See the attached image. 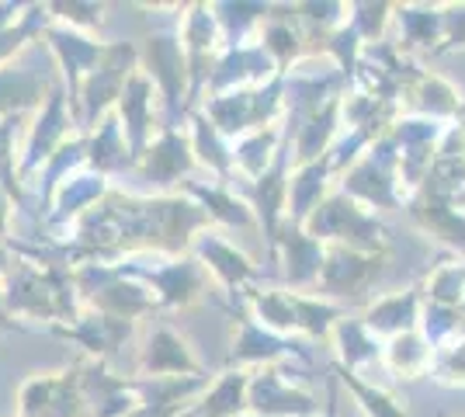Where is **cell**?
I'll list each match as a JSON object with an SVG mask.
<instances>
[{
	"mask_svg": "<svg viewBox=\"0 0 465 417\" xmlns=\"http://www.w3.org/2000/svg\"><path fill=\"white\" fill-rule=\"evenodd\" d=\"M209 226H213L209 213L184 192L156 199L108 192L87 216L77 219V226L70 230L74 233L70 243H63V254L74 268L87 261L115 264L122 254H139V251L184 258L192 254L198 233H205Z\"/></svg>",
	"mask_w": 465,
	"mask_h": 417,
	"instance_id": "obj_1",
	"label": "cell"
},
{
	"mask_svg": "<svg viewBox=\"0 0 465 417\" xmlns=\"http://www.w3.org/2000/svg\"><path fill=\"white\" fill-rule=\"evenodd\" d=\"M302 230L327 247L333 243V247H351V251H365V254L389 251V230L382 226V219L369 213L361 202L344 195L341 188H333L327 199L320 202V209L302 223Z\"/></svg>",
	"mask_w": 465,
	"mask_h": 417,
	"instance_id": "obj_2",
	"label": "cell"
},
{
	"mask_svg": "<svg viewBox=\"0 0 465 417\" xmlns=\"http://www.w3.org/2000/svg\"><path fill=\"white\" fill-rule=\"evenodd\" d=\"M139 70V49L133 42H112L104 45V56L94 70L87 74L77 98V129L84 136H91L104 115L115 112L118 98L125 91L129 77Z\"/></svg>",
	"mask_w": 465,
	"mask_h": 417,
	"instance_id": "obj_3",
	"label": "cell"
},
{
	"mask_svg": "<svg viewBox=\"0 0 465 417\" xmlns=\"http://www.w3.org/2000/svg\"><path fill=\"white\" fill-rule=\"evenodd\" d=\"M139 70L156 84V94L167 108V129H177L192 115V74L184 60V45L174 32H156L139 49Z\"/></svg>",
	"mask_w": 465,
	"mask_h": 417,
	"instance_id": "obj_4",
	"label": "cell"
},
{
	"mask_svg": "<svg viewBox=\"0 0 465 417\" xmlns=\"http://www.w3.org/2000/svg\"><path fill=\"white\" fill-rule=\"evenodd\" d=\"M282 112H285V77L272 80L268 87H257V91H232L223 98H209L202 108V115L232 143L257 129L278 125Z\"/></svg>",
	"mask_w": 465,
	"mask_h": 417,
	"instance_id": "obj_5",
	"label": "cell"
},
{
	"mask_svg": "<svg viewBox=\"0 0 465 417\" xmlns=\"http://www.w3.org/2000/svg\"><path fill=\"white\" fill-rule=\"evenodd\" d=\"M396 146L392 139L382 136L365 157L341 178V192L361 202L365 209H400L403 205V188L396 178Z\"/></svg>",
	"mask_w": 465,
	"mask_h": 417,
	"instance_id": "obj_6",
	"label": "cell"
},
{
	"mask_svg": "<svg viewBox=\"0 0 465 417\" xmlns=\"http://www.w3.org/2000/svg\"><path fill=\"white\" fill-rule=\"evenodd\" d=\"M181 45H184V60H188V74H192V112L198 98L205 94L209 77H213L215 63L226 53L223 42V28L215 21L213 4H188L184 18H181Z\"/></svg>",
	"mask_w": 465,
	"mask_h": 417,
	"instance_id": "obj_7",
	"label": "cell"
},
{
	"mask_svg": "<svg viewBox=\"0 0 465 417\" xmlns=\"http://www.w3.org/2000/svg\"><path fill=\"white\" fill-rule=\"evenodd\" d=\"M18 417H91L80 386V362L63 372L28 379L18 393Z\"/></svg>",
	"mask_w": 465,
	"mask_h": 417,
	"instance_id": "obj_8",
	"label": "cell"
},
{
	"mask_svg": "<svg viewBox=\"0 0 465 417\" xmlns=\"http://www.w3.org/2000/svg\"><path fill=\"white\" fill-rule=\"evenodd\" d=\"M118 268H122L125 275L139 278V282L156 296L160 306H188V303H194V299L205 293V285H209V272L202 268V261L194 258V254L167 258L163 264H153V268H146V264H133V268L118 264Z\"/></svg>",
	"mask_w": 465,
	"mask_h": 417,
	"instance_id": "obj_9",
	"label": "cell"
},
{
	"mask_svg": "<svg viewBox=\"0 0 465 417\" xmlns=\"http://www.w3.org/2000/svg\"><path fill=\"white\" fill-rule=\"evenodd\" d=\"M70 125H77V122H74L70 101H66V87H53L49 101L42 104V112L35 115L32 129H28V143H25V157H21L18 171L21 181H28L39 167L45 171V164L66 146Z\"/></svg>",
	"mask_w": 465,
	"mask_h": 417,
	"instance_id": "obj_10",
	"label": "cell"
},
{
	"mask_svg": "<svg viewBox=\"0 0 465 417\" xmlns=\"http://www.w3.org/2000/svg\"><path fill=\"white\" fill-rule=\"evenodd\" d=\"M320 403L310 390L295 386L285 379L282 365H261L251 376V393H247V414L257 417H316Z\"/></svg>",
	"mask_w": 465,
	"mask_h": 417,
	"instance_id": "obj_11",
	"label": "cell"
},
{
	"mask_svg": "<svg viewBox=\"0 0 465 417\" xmlns=\"http://www.w3.org/2000/svg\"><path fill=\"white\" fill-rule=\"evenodd\" d=\"M382 264H386V254H365V251H351V247H333L330 243L316 293L323 299L365 296L382 275Z\"/></svg>",
	"mask_w": 465,
	"mask_h": 417,
	"instance_id": "obj_12",
	"label": "cell"
},
{
	"mask_svg": "<svg viewBox=\"0 0 465 417\" xmlns=\"http://www.w3.org/2000/svg\"><path fill=\"white\" fill-rule=\"evenodd\" d=\"M278 77L282 74H278V66H274V60L268 56V49L261 42L232 45L215 63L205 94L209 98H223V94H232V91H257V87H268Z\"/></svg>",
	"mask_w": 465,
	"mask_h": 417,
	"instance_id": "obj_13",
	"label": "cell"
},
{
	"mask_svg": "<svg viewBox=\"0 0 465 417\" xmlns=\"http://www.w3.org/2000/svg\"><path fill=\"white\" fill-rule=\"evenodd\" d=\"M289 358H299L302 365H310V355L292 338H282L268 327H261L251 313H240L226 369H261V365H282Z\"/></svg>",
	"mask_w": 465,
	"mask_h": 417,
	"instance_id": "obj_14",
	"label": "cell"
},
{
	"mask_svg": "<svg viewBox=\"0 0 465 417\" xmlns=\"http://www.w3.org/2000/svg\"><path fill=\"white\" fill-rule=\"evenodd\" d=\"M45 39H49V49H53V56H56L63 77H66V101H70V112H74V122H77L80 87H84L87 74H91L97 63H101V56H104V42L87 39V35H80L77 28H66V25H56V21L49 25Z\"/></svg>",
	"mask_w": 465,
	"mask_h": 417,
	"instance_id": "obj_15",
	"label": "cell"
},
{
	"mask_svg": "<svg viewBox=\"0 0 465 417\" xmlns=\"http://www.w3.org/2000/svg\"><path fill=\"white\" fill-rule=\"evenodd\" d=\"M194 146L192 133H181V129H160V136L150 143V150L143 154V160L136 164L139 178L150 181L153 188H171L181 178H188L194 171Z\"/></svg>",
	"mask_w": 465,
	"mask_h": 417,
	"instance_id": "obj_16",
	"label": "cell"
},
{
	"mask_svg": "<svg viewBox=\"0 0 465 417\" xmlns=\"http://www.w3.org/2000/svg\"><path fill=\"white\" fill-rule=\"evenodd\" d=\"M274 254H282L285 278H289V285L295 293H316L320 272H323V258H327V243H320L302 226H295V223L285 219L282 230H278Z\"/></svg>",
	"mask_w": 465,
	"mask_h": 417,
	"instance_id": "obj_17",
	"label": "cell"
},
{
	"mask_svg": "<svg viewBox=\"0 0 465 417\" xmlns=\"http://www.w3.org/2000/svg\"><path fill=\"white\" fill-rule=\"evenodd\" d=\"M139 372H143V379H184L205 376V365L198 362V355L177 331L156 327L139 352Z\"/></svg>",
	"mask_w": 465,
	"mask_h": 417,
	"instance_id": "obj_18",
	"label": "cell"
},
{
	"mask_svg": "<svg viewBox=\"0 0 465 417\" xmlns=\"http://www.w3.org/2000/svg\"><path fill=\"white\" fill-rule=\"evenodd\" d=\"M49 331H53L56 338L80 344L94 362H108L112 355H118V348H122L125 341L133 338L136 323L104 317V313L91 310V313H80L74 323H59V327H49Z\"/></svg>",
	"mask_w": 465,
	"mask_h": 417,
	"instance_id": "obj_19",
	"label": "cell"
},
{
	"mask_svg": "<svg viewBox=\"0 0 465 417\" xmlns=\"http://www.w3.org/2000/svg\"><path fill=\"white\" fill-rule=\"evenodd\" d=\"M192 254L202 261V268L209 272V278H215L226 293H243V289H251V282L257 278V264L243 251H236L230 240L213 233V230L198 233Z\"/></svg>",
	"mask_w": 465,
	"mask_h": 417,
	"instance_id": "obj_20",
	"label": "cell"
},
{
	"mask_svg": "<svg viewBox=\"0 0 465 417\" xmlns=\"http://www.w3.org/2000/svg\"><path fill=\"white\" fill-rule=\"evenodd\" d=\"M108 192H112V188H108L104 174H97L91 167H80V171H74V174L56 188L53 205H49V216H45V226H49V230H59V226L74 230L77 219L87 216Z\"/></svg>",
	"mask_w": 465,
	"mask_h": 417,
	"instance_id": "obj_21",
	"label": "cell"
},
{
	"mask_svg": "<svg viewBox=\"0 0 465 417\" xmlns=\"http://www.w3.org/2000/svg\"><path fill=\"white\" fill-rule=\"evenodd\" d=\"M289 143L282 146V154H278V160L272 164V171L264 174V178L253 181L251 188V209L257 213V219H261V230H264V237H268V243H278V230H282V223H285V213H289Z\"/></svg>",
	"mask_w": 465,
	"mask_h": 417,
	"instance_id": "obj_22",
	"label": "cell"
},
{
	"mask_svg": "<svg viewBox=\"0 0 465 417\" xmlns=\"http://www.w3.org/2000/svg\"><path fill=\"white\" fill-rule=\"evenodd\" d=\"M153 98H156V84L143 70H136L122 98L115 104V115L122 119V129H125V139H129V150H133V160H143V154L150 150V129H153Z\"/></svg>",
	"mask_w": 465,
	"mask_h": 417,
	"instance_id": "obj_23",
	"label": "cell"
},
{
	"mask_svg": "<svg viewBox=\"0 0 465 417\" xmlns=\"http://www.w3.org/2000/svg\"><path fill=\"white\" fill-rule=\"evenodd\" d=\"M407 213L424 233L465 254V202L441 199L430 192H413L407 199Z\"/></svg>",
	"mask_w": 465,
	"mask_h": 417,
	"instance_id": "obj_24",
	"label": "cell"
},
{
	"mask_svg": "<svg viewBox=\"0 0 465 417\" xmlns=\"http://www.w3.org/2000/svg\"><path fill=\"white\" fill-rule=\"evenodd\" d=\"M213 386V376L184 379H136L139 403L129 417H184V403Z\"/></svg>",
	"mask_w": 465,
	"mask_h": 417,
	"instance_id": "obj_25",
	"label": "cell"
},
{
	"mask_svg": "<svg viewBox=\"0 0 465 417\" xmlns=\"http://www.w3.org/2000/svg\"><path fill=\"white\" fill-rule=\"evenodd\" d=\"M424 317V289L420 285H410L400 293H389L379 296L375 303H369V310L361 313L365 327H369L375 338H400L407 331H417Z\"/></svg>",
	"mask_w": 465,
	"mask_h": 417,
	"instance_id": "obj_26",
	"label": "cell"
},
{
	"mask_svg": "<svg viewBox=\"0 0 465 417\" xmlns=\"http://www.w3.org/2000/svg\"><path fill=\"white\" fill-rule=\"evenodd\" d=\"M400 104H407L410 115H420V119H430V122H448V125H451V122L465 119L462 94H459L445 77L427 74V70H420V74L413 77V84L403 91Z\"/></svg>",
	"mask_w": 465,
	"mask_h": 417,
	"instance_id": "obj_27",
	"label": "cell"
},
{
	"mask_svg": "<svg viewBox=\"0 0 465 417\" xmlns=\"http://www.w3.org/2000/svg\"><path fill=\"white\" fill-rule=\"evenodd\" d=\"M333 178H337V174H333L330 154L320 160H312V164L295 167L289 178V213H285V219L295 223V226H302V223L320 209V202L333 192Z\"/></svg>",
	"mask_w": 465,
	"mask_h": 417,
	"instance_id": "obj_28",
	"label": "cell"
},
{
	"mask_svg": "<svg viewBox=\"0 0 465 417\" xmlns=\"http://www.w3.org/2000/svg\"><path fill=\"white\" fill-rule=\"evenodd\" d=\"M253 369H226L213 379V386L202 393L184 417H243L247 414V393H251Z\"/></svg>",
	"mask_w": 465,
	"mask_h": 417,
	"instance_id": "obj_29",
	"label": "cell"
},
{
	"mask_svg": "<svg viewBox=\"0 0 465 417\" xmlns=\"http://www.w3.org/2000/svg\"><path fill=\"white\" fill-rule=\"evenodd\" d=\"M87 167L97 171V174H104V178L125 171V167H136L129 139H125V129H122V119H118L115 112L104 115L101 125L87 136Z\"/></svg>",
	"mask_w": 465,
	"mask_h": 417,
	"instance_id": "obj_30",
	"label": "cell"
},
{
	"mask_svg": "<svg viewBox=\"0 0 465 417\" xmlns=\"http://www.w3.org/2000/svg\"><path fill=\"white\" fill-rule=\"evenodd\" d=\"M282 146H285V125L257 129L251 136L236 139L232 143V174H240V178H247L253 184V181L264 178L272 171Z\"/></svg>",
	"mask_w": 465,
	"mask_h": 417,
	"instance_id": "obj_31",
	"label": "cell"
},
{
	"mask_svg": "<svg viewBox=\"0 0 465 417\" xmlns=\"http://www.w3.org/2000/svg\"><path fill=\"white\" fill-rule=\"evenodd\" d=\"M53 87L56 84H49V77L39 70H0V122L45 104Z\"/></svg>",
	"mask_w": 465,
	"mask_h": 417,
	"instance_id": "obj_32",
	"label": "cell"
},
{
	"mask_svg": "<svg viewBox=\"0 0 465 417\" xmlns=\"http://www.w3.org/2000/svg\"><path fill=\"white\" fill-rule=\"evenodd\" d=\"M392 21L400 25V53L410 49H427L438 53L441 45V7H427V4H396Z\"/></svg>",
	"mask_w": 465,
	"mask_h": 417,
	"instance_id": "obj_33",
	"label": "cell"
},
{
	"mask_svg": "<svg viewBox=\"0 0 465 417\" xmlns=\"http://www.w3.org/2000/svg\"><path fill=\"white\" fill-rule=\"evenodd\" d=\"M382 362L396 379H420L430 376V362H434V344L417 331H407L400 338H389L382 348Z\"/></svg>",
	"mask_w": 465,
	"mask_h": 417,
	"instance_id": "obj_34",
	"label": "cell"
},
{
	"mask_svg": "<svg viewBox=\"0 0 465 417\" xmlns=\"http://www.w3.org/2000/svg\"><path fill=\"white\" fill-rule=\"evenodd\" d=\"M330 341H333V352H337V365H344L351 372L365 369L371 362H382V344H379V338L365 327V320L344 317L333 327Z\"/></svg>",
	"mask_w": 465,
	"mask_h": 417,
	"instance_id": "obj_35",
	"label": "cell"
},
{
	"mask_svg": "<svg viewBox=\"0 0 465 417\" xmlns=\"http://www.w3.org/2000/svg\"><path fill=\"white\" fill-rule=\"evenodd\" d=\"M184 195L198 202L213 223H223V226H253L251 202L236 199L230 184H219V181L215 184H194V181H188Z\"/></svg>",
	"mask_w": 465,
	"mask_h": 417,
	"instance_id": "obj_36",
	"label": "cell"
},
{
	"mask_svg": "<svg viewBox=\"0 0 465 417\" xmlns=\"http://www.w3.org/2000/svg\"><path fill=\"white\" fill-rule=\"evenodd\" d=\"M192 146L194 157L202 167H209L219 184H226L232 178V146L230 139L215 129L213 122L205 119L202 112H192Z\"/></svg>",
	"mask_w": 465,
	"mask_h": 417,
	"instance_id": "obj_37",
	"label": "cell"
},
{
	"mask_svg": "<svg viewBox=\"0 0 465 417\" xmlns=\"http://www.w3.org/2000/svg\"><path fill=\"white\" fill-rule=\"evenodd\" d=\"M243 299L251 306V317L268 327L274 334L289 338V334H299V323H295V303H292V293H282V289H243Z\"/></svg>",
	"mask_w": 465,
	"mask_h": 417,
	"instance_id": "obj_38",
	"label": "cell"
},
{
	"mask_svg": "<svg viewBox=\"0 0 465 417\" xmlns=\"http://www.w3.org/2000/svg\"><path fill=\"white\" fill-rule=\"evenodd\" d=\"M292 303H295L299 334H306V338H312V341H327L330 334H333V327L344 320V306H337L333 299L292 293Z\"/></svg>",
	"mask_w": 465,
	"mask_h": 417,
	"instance_id": "obj_39",
	"label": "cell"
},
{
	"mask_svg": "<svg viewBox=\"0 0 465 417\" xmlns=\"http://www.w3.org/2000/svg\"><path fill=\"white\" fill-rule=\"evenodd\" d=\"M333 376L348 386V393L358 400V407L365 411V417H407V407L400 403V397H392L389 390L375 386V382H365L361 372H351V369L333 362Z\"/></svg>",
	"mask_w": 465,
	"mask_h": 417,
	"instance_id": "obj_40",
	"label": "cell"
},
{
	"mask_svg": "<svg viewBox=\"0 0 465 417\" xmlns=\"http://www.w3.org/2000/svg\"><path fill=\"white\" fill-rule=\"evenodd\" d=\"M49 25H53L49 4H25L21 18L15 21L11 28H4V32H0V70H4V63L7 60H15L28 42L42 39V35L49 32Z\"/></svg>",
	"mask_w": 465,
	"mask_h": 417,
	"instance_id": "obj_41",
	"label": "cell"
},
{
	"mask_svg": "<svg viewBox=\"0 0 465 417\" xmlns=\"http://www.w3.org/2000/svg\"><path fill=\"white\" fill-rule=\"evenodd\" d=\"M427 303H438V306H451V310H462L465 303V261H445L434 268V275L427 278L424 285Z\"/></svg>",
	"mask_w": 465,
	"mask_h": 417,
	"instance_id": "obj_42",
	"label": "cell"
},
{
	"mask_svg": "<svg viewBox=\"0 0 465 417\" xmlns=\"http://www.w3.org/2000/svg\"><path fill=\"white\" fill-rule=\"evenodd\" d=\"M396 15V4H348L351 28L361 35L365 45L386 42V25Z\"/></svg>",
	"mask_w": 465,
	"mask_h": 417,
	"instance_id": "obj_43",
	"label": "cell"
},
{
	"mask_svg": "<svg viewBox=\"0 0 465 417\" xmlns=\"http://www.w3.org/2000/svg\"><path fill=\"white\" fill-rule=\"evenodd\" d=\"M430 376L438 379L441 386H465V334L434 348Z\"/></svg>",
	"mask_w": 465,
	"mask_h": 417,
	"instance_id": "obj_44",
	"label": "cell"
},
{
	"mask_svg": "<svg viewBox=\"0 0 465 417\" xmlns=\"http://www.w3.org/2000/svg\"><path fill=\"white\" fill-rule=\"evenodd\" d=\"M49 15L56 25H66V28H101V15H104V7L101 4H66V0H59V4H49Z\"/></svg>",
	"mask_w": 465,
	"mask_h": 417,
	"instance_id": "obj_45",
	"label": "cell"
},
{
	"mask_svg": "<svg viewBox=\"0 0 465 417\" xmlns=\"http://www.w3.org/2000/svg\"><path fill=\"white\" fill-rule=\"evenodd\" d=\"M441 25H445V32H441V45H438V53H434V56H441V53H455V49H465V4L462 7H455V4L441 7Z\"/></svg>",
	"mask_w": 465,
	"mask_h": 417,
	"instance_id": "obj_46",
	"label": "cell"
},
{
	"mask_svg": "<svg viewBox=\"0 0 465 417\" xmlns=\"http://www.w3.org/2000/svg\"><path fill=\"white\" fill-rule=\"evenodd\" d=\"M21 11H25V4H0V32L11 28L21 18Z\"/></svg>",
	"mask_w": 465,
	"mask_h": 417,
	"instance_id": "obj_47",
	"label": "cell"
},
{
	"mask_svg": "<svg viewBox=\"0 0 465 417\" xmlns=\"http://www.w3.org/2000/svg\"><path fill=\"white\" fill-rule=\"evenodd\" d=\"M7 216H11V199H7V192L0 188V243L7 237Z\"/></svg>",
	"mask_w": 465,
	"mask_h": 417,
	"instance_id": "obj_48",
	"label": "cell"
},
{
	"mask_svg": "<svg viewBox=\"0 0 465 417\" xmlns=\"http://www.w3.org/2000/svg\"><path fill=\"white\" fill-rule=\"evenodd\" d=\"M323 417H337V382L330 379L327 386V407H323Z\"/></svg>",
	"mask_w": 465,
	"mask_h": 417,
	"instance_id": "obj_49",
	"label": "cell"
},
{
	"mask_svg": "<svg viewBox=\"0 0 465 417\" xmlns=\"http://www.w3.org/2000/svg\"><path fill=\"white\" fill-rule=\"evenodd\" d=\"M243 417H257V414H243Z\"/></svg>",
	"mask_w": 465,
	"mask_h": 417,
	"instance_id": "obj_50",
	"label": "cell"
}]
</instances>
